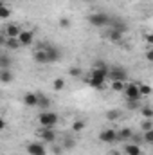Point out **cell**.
<instances>
[{
	"label": "cell",
	"mask_w": 153,
	"mask_h": 155,
	"mask_svg": "<svg viewBox=\"0 0 153 155\" xmlns=\"http://www.w3.org/2000/svg\"><path fill=\"white\" fill-rule=\"evenodd\" d=\"M108 74H110V71H99V69H92V74H90V78H83V81H85L86 85H90L92 88H97V90H101V88L105 87V81L108 79Z\"/></svg>",
	"instance_id": "6da1fadb"
},
{
	"label": "cell",
	"mask_w": 153,
	"mask_h": 155,
	"mask_svg": "<svg viewBox=\"0 0 153 155\" xmlns=\"http://www.w3.org/2000/svg\"><path fill=\"white\" fill-rule=\"evenodd\" d=\"M58 121H60L58 114L56 112H50V110H43L38 116V123L43 128H54L58 124Z\"/></svg>",
	"instance_id": "7a4b0ae2"
},
{
	"label": "cell",
	"mask_w": 153,
	"mask_h": 155,
	"mask_svg": "<svg viewBox=\"0 0 153 155\" xmlns=\"http://www.w3.org/2000/svg\"><path fill=\"white\" fill-rule=\"evenodd\" d=\"M86 20H88V24L94 25V27H106V25L112 24V18H110L108 15H105V13H92V15H88Z\"/></svg>",
	"instance_id": "3957f363"
},
{
	"label": "cell",
	"mask_w": 153,
	"mask_h": 155,
	"mask_svg": "<svg viewBox=\"0 0 153 155\" xmlns=\"http://www.w3.org/2000/svg\"><path fill=\"white\" fill-rule=\"evenodd\" d=\"M126 96V101H141L142 94H141V88L137 83H126V88L122 92Z\"/></svg>",
	"instance_id": "277c9868"
},
{
	"label": "cell",
	"mask_w": 153,
	"mask_h": 155,
	"mask_svg": "<svg viewBox=\"0 0 153 155\" xmlns=\"http://www.w3.org/2000/svg\"><path fill=\"white\" fill-rule=\"evenodd\" d=\"M108 79H112V81H124V83H128V71H126L124 67H121V65H115V67H112V69H110Z\"/></svg>",
	"instance_id": "5b68a950"
},
{
	"label": "cell",
	"mask_w": 153,
	"mask_h": 155,
	"mask_svg": "<svg viewBox=\"0 0 153 155\" xmlns=\"http://www.w3.org/2000/svg\"><path fill=\"white\" fill-rule=\"evenodd\" d=\"M117 139H119V134H117L115 130H112V128H108V130H101V132H99V141H101V143L112 144V143H115Z\"/></svg>",
	"instance_id": "8992f818"
},
{
	"label": "cell",
	"mask_w": 153,
	"mask_h": 155,
	"mask_svg": "<svg viewBox=\"0 0 153 155\" xmlns=\"http://www.w3.org/2000/svg\"><path fill=\"white\" fill-rule=\"evenodd\" d=\"M41 49H45V52H47V56H49V63H56L60 58H61V51L58 49V47H54V45H40Z\"/></svg>",
	"instance_id": "52a82bcc"
},
{
	"label": "cell",
	"mask_w": 153,
	"mask_h": 155,
	"mask_svg": "<svg viewBox=\"0 0 153 155\" xmlns=\"http://www.w3.org/2000/svg\"><path fill=\"white\" fill-rule=\"evenodd\" d=\"M56 130L54 128H43L41 126V130L38 132V137L40 139H43V143H54L56 141Z\"/></svg>",
	"instance_id": "ba28073f"
},
{
	"label": "cell",
	"mask_w": 153,
	"mask_h": 155,
	"mask_svg": "<svg viewBox=\"0 0 153 155\" xmlns=\"http://www.w3.org/2000/svg\"><path fill=\"white\" fill-rule=\"evenodd\" d=\"M27 153L29 155H47V150L41 143H31L27 144Z\"/></svg>",
	"instance_id": "9c48e42d"
},
{
	"label": "cell",
	"mask_w": 153,
	"mask_h": 155,
	"mask_svg": "<svg viewBox=\"0 0 153 155\" xmlns=\"http://www.w3.org/2000/svg\"><path fill=\"white\" fill-rule=\"evenodd\" d=\"M20 43H22V47H29V45H33V41H34V33L33 31H22L20 33Z\"/></svg>",
	"instance_id": "30bf717a"
},
{
	"label": "cell",
	"mask_w": 153,
	"mask_h": 155,
	"mask_svg": "<svg viewBox=\"0 0 153 155\" xmlns=\"http://www.w3.org/2000/svg\"><path fill=\"white\" fill-rule=\"evenodd\" d=\"M20 33H22V29H20L16 24H9V25L4 29V36H5V38H18Z\"/></svg>",
	"instance_id": "8fae6325"
},
{
	"label": "cell",
	"mask_w": 153,
	"mask_h": 155,
	"mask_svg": "<svg viewBox=\"0 0 153 155\" xmlns=\"http://www.w3.org/2000/svg\"><path fill=\"white\" fill-rule=\"evenodd\" d=\"M24 105L25 107H31V108L38 107V92H27L24 96Z\"/></svg>",
	"instance_id": "7c38bea8"
},
{
	"label": "cell",
	"mask_w": 153,
	"mask_h": 155,
	"mask_svg": "<svg viewBox=\"0 0 153 155\" xmlns=\"http://www.w3.org/2000/svg\"><path fill=\"white\" fill-rule=\"evenodd\" d=\"M33 58H34V61H36V63H40V65H45V63H49V56H47L45 49H41V47H38V49L34 51Z\"/></svg>",
	"instance_id": "4fadbf2b"
},
{
	"label": "cell",
	"mask_w": 153,
	"mask_h": 155,
	"mask_svg": "<svg viewBox=\"0 0 153 155\" xmlns=\"http://www.w3.org/2000/svg\"><path fill=\"white\" fill-rule=\"evenodd\" d=\"M2 45H4L5 49H13V51H16V49L22 47V43H20L18 38H5L4 41H2Z\"/></svg>",
	"instance_id": "5bb4252c"
},
{
	"label": "cell",
	"mask_w": 153,
	"mask_h": 155,
	"mask_svg": "<svg viewBox=\"0 0 153 155\" xmlns=\"http://www.w3.org/2000/svg\"><path fill=\"white\" fill-rule=\"evenodd\" d=\"M124 153L126 155H141L142 153V150H141V146H139L137 143H130V144H126Z\"/></svg>",
	"instance_id": "9a60e30c"
},
{
	"label": "cell",
	"mask_w": 153,
	"mask_h": 155,
	"mask_svg": "<svg viewBox=\"0 0 153 155\" xmlns=\"http://www.w3.org/2000/svg\"><path fill=\"white\" fill-rule=\"evenodd\" d=\"M49 107H50V99H49L45 94L38 92V108H43V110H47Z\"/></svg>",
	"instance_id": "2e32d148"
},
{
	"label": "cell",
	"mask_w": 153,
	"mask_h": 155,
	"mask_svg": "<svg viewBox=\"0 0 153 155\" xmlns=\"http://www.w3.org/2000/svg\"><path fill=\"white\" fill-rule=\"evenodd\" d=\"M13 78H15V74H13L9 69H2V71H0V79H2V83H11Z\"/></svg>",
	"instance_id": "e0dca14e"
},
{
	"label": "cell",
	"mask_w": 153,
	"mask_h": 155,
	"mask_svg": "<svg viewBox=\"0 0 153 155\" xmlns=\"http://www.w3.org/2000/svg\"><path fill=\"white\" fill-rule=\"evenodd\" d=\"M86 128V121H81V119H77V121H72V132L74 134H79V132H83Z\"/></svg>",
	"instance_id": "ac0fdd59"
},
{
	"label": "cell",
	"mask_w": 153,
	"mask_h": 155,
	"mask_svg": "<svg viewBox=\"0 0 153 155\" xmlns=\"http://www.w3.org/2000/svg\"><path fill=\"white\" fill-rule=\"evenodd\" d=\"M122 35H124V33L112 29V31L108 33V40H110V41H114V43H117V41H121V40H122Z\"/></svg>",
	"instance_id": "d6986e66"
},
{
	"label": "cell",
	"mask_w": 153,
	"mask_h": 155,
	"mask_svg": "<svg viewBox=\"0 0 153 155\" xmlns=\"http://www.w3.org/2000/svg\"><path fill=\"white\" fill-rule=\"evenodd\" d=\"M52 88H54L56 92H61V90L65 88V79H63V78H56V79L52 81Z\"/></svg>",
	"instance_id": "ffe728a7"
},
{
	"label": "cell",
	"mask_w": 153,
	"mask_h": 155,
	"mask_svg": "<svg viewBox=\"0 0 153 155\" xmlns=\"http://www.w3.org/2000/svg\"><path fill=\"white\" fill-rule=\"evenodd\" d=\"M110 25H112V29H115V31H121V33H126V25H124V24H122V22H121L119 18H114Z\"/></svg>",
	"instance_id": "44dd1931"
},
{
	"label": "cell",
	"mask_w": 153,
	"mask_h": 155,
	"mask_svg": "<svg viewBox=\"0 0 153 155\" xmlns=\"http://www.w3.org/2000/svg\"><path fill=\"white\" fill-rule=\"evenodd\" d=\"M9 16H11V9L7 7V4H2L0 5V18L2 20H7Z\"/></svg>",
	"instance_id": "7402d4cb"
},
{
	"label": "cell",
	"mask_w": 153,
	"mask_h": 155,
	"mask_svg": "<svg viewBox=\"0 0 153 155\" xmlns=\"http://www.w3.org/2000/svg\"><path fill=\"white\" fill-rule=\"evenodd\" d=\"M117 134H119V139H124V141H126V139H132V137H133V132H132L130 128H122V130H119Z\"/></svg>",
	"instance_id": "603a6c76"
},
{
	"label": "cell",
	"mask_w": 153,
	"mask_h": 155,
	"mask_svg": "<svg viewBox=\"0 0 153 155\" xmlns=\"http://www.w3.org/2000/svg\"><path fill=\"white\" fill-rule=\"evenodd\" d=\"M141 114H142L144 119H153V108L148 107V105H144V107L141 108Z\"/></svg>",
	"instance_id": "cb8c5ba5"
},
{
	"label": "cell",
	"mask_w": 153,
	"mask_h": 155,
	"mask_svg": "<svg viewBox=\"0 0 153 155\" xmlns=\"http://www.w3.org/2000/svg\"><path fill=\"white\" fill-rule=\"evenodd\" d=\"M124 88H126L124 81H112V90L114 92H124Z\"/></svg>",
	"instance_id": "d4e9b609"
},
{
	"label": "cell",
	"mask_w": 153,
	"mask_h": 155,
	"mask_svg": "<svg viewBox=\"0 0 153 155\" xmlns=\"http://www.w3.org/2000/svg\"><path fill=\"white\" fill-rule=\"evenodd\" d=\"M9 65H11V60H9V56L4 52V54L0 56V67H2V69H9Z\"/></svg>",
	"instance_id": "484cf974"
},
{
	"label": "cell",
	"mask_w": 153,
	"mask_h": 155,
	"mask_svg": "<svg viewBox=\"0 0 153 155\" xmlns=\"http://www.w3.org/2000/svg\"><path fill=\"white\" fill-rule=\"evenodd\" d=\"M76 146V141L72 139V137H65V141H63V150H72Z\"/></svg>",
	"instance_id": "4316f807"
},
{
	"label": "cell",
	"mask_w": 153,
	"mask_h": 155,
	"mask_svg": "<svg viewBox=\"0 0 153 155\" xmlns=\"http://www.w3.org/2000/svg\"><path fill=\"white\" fill-rule=\"evenodd\" d=\"M119 117H121V112H119V110H108V112H106V119H108V121H117Z\"/></svg>",
	"instance_id": "83f0119b"
},
{
	"label": "cell",
	"mask_w": 153,
	"mask_h": 155,
	"mask_svg": "<svg viewBox=\"0 0 153 155\" xmlns=\"http://www.w3.org/2000/svg\"><path fill=\"white\" fill-rule=\"evenodd\" d=\"M94 69H99V71H110V67H108L106 61H103V60H97V61L94 63Z\"/></svg>",
	"instance_id": "f1b7e54d"
},
{
	"label": "cell",
	"mask_w": 153,
	"mask_h": 155,
	"mask_svg": "<svg viewBox=\"0 0 153 155\" xmlns=\"http://www.w3.org/2000/svg\"><path fill=\"white\" fill-rule=\"evenodd\" d=\"M139 88H141V94H142V96H150V94L153 92L151 87H150V85H144V83H142V85H139Z\"/></svg>",
	"instance_id": "f546056e"
},
{
	"label": "cell",
	"mask_w": 153,
	"mask_h": 155,
	"mask_svg": "<svg viewBox=\"0 0 153 155\" xmlns=\"http://www.w3.org/2000/svg\"><path fill=\"white\" fill-rule=\"evenodd\" d=\"M69 74H70L72 78H81L83 71H81L79 67H70V69H69Z\"/></svg>",
	"instance_id": "4dcf8cb0"
},
{
	"label": "cell",
	"mask_w": 153,
	"mask_h": 155,
	"mask_svg": "<svg viewBox=\"0 0 153 155\" xmlns=\"http://www.w3.org/2000/svg\"><path fill=\"white\" fill-rule=\"evenodd\" d=\"M58 25H60L61 29H69V27H70V20L63 16V18H60V20H58Z\"/></svg>",
	"instance_id": "1f68e13d"
},
{
	"label": "cell",
	"mask_w": 153,
	"mask_h": 155,
	"mask_svg": "<svg viewBox=\"0 0 153 155\" xmlns=\"http://www.w3.org/2000/svg\"><path fill=\"white\" fill-rule=\"evenodd\" d=\"M141 128H142V132H148V130H151V128H153L151 119H144V121L141 123Z\"/></svg>",
	"instance_id": "d6a6232c"
},
{
	"label": "cell",
	"mask_w": 153,
	"mask_h": 155,
	"mask_svg": "<svg viewBox=\"0 0 153 155\" xmlns=\"http://www.w3.org/2000/svg\"><path fill=\"white\" fill-rule=\"evenodd\" d=\"M144 141L153 144V128L151 130H148V132H144Z\"/></svg>",
	"instance_id": "836d02e7"
},
{
	"label": "cell",
	"mask_w": 153,
	"mask_h": 155,
	"mask_svg": "<svg viewBox=\"0 0 153 155\" xmlns=\"http://www.w3.org/2000/svg\"><path fill=\"white\" fill-rule=\"evenodd\" d=\"M144 58L150 61V63H153V47H150L148 51H146V54H144Z\"/></svg>",
	"instance_id": "e575fe53"
},
{
	"label": "cell",
	"mask_w": 153,
	"mask_h": 155,
	"mask_svg": "<svg viewBox=\"0 0 153 155\" xmlns=\"http://www.w3.org/2000/svg\"><path fill=\"white\" fill-rule=\"evenodd\" d=\"M141 105H139V101H128V108L130 110H135V108H139Z\"/></svg>",
	"instance_id": "d590c367"
},
{
	"label": "cell",
	"mask_w": 153,
	"mask_h": 155,
	"mask_svg": "<svg viewBox=\"0 0 153 155\" xmlns=\"http://www.w3.org/2000/svg\"><path fill=\"white\" fill-rule=\"evenodd\" d=\"M144 40H146V43H148L150 47H153V33H148V35L144 36Z\"/></svg>",
	"instance_id": "8d00e7d4"
},
{
	"label": "cell",
	"mask_w": 153,
	"mask_h": 155,
	"mask_svg": "<svg viewBox=\"0 0 153 155\" xmlns=\"http://www.w3.org/2000/svg\"><path fill=\"white\" fill-rule=\"evenodd\" d=\"M52 152H54V155H61V152H63V148L56 146V148H52Z\"/></svg>",
	"instance_id": "74e56055"
},
{
	"label": "cell",
	"mask_w": 153,
	"mask_h": 155,
	"mask_svg": "<svg viewBox=\"0 0 153 155\" xmlns=\"http://www.w3.org/2000/svg\"><path fill=\"white\" fill-rule=\"evenodd\" d=\"M5 126H7V123L2 119V121H0V130H5Z\"/></svg>",
	"instance_id": "f35d334b"
}]
</instances>
